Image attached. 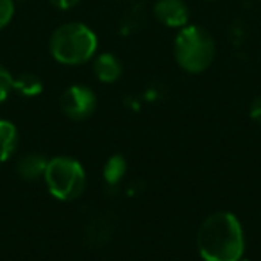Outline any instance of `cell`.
<instances>
[{"instance_id":"cell-14","label":"cell","mask_w":261,"mask_h":261,"mask_svg":"<svg viewBox=\"0 0 261 261\" xmlns=\"http://www.w3.org/2000/svg\"><path fill=\"white\" fill-rule=\"evenodd\" d=\"M13 79H15V77L11 75V72L0 65V102H4L6 98L9 97V93H11Z\"/></svg>"},{"instance_id":"cell-4","label":"cell","mask_w":261,"mask_h":261,"mask_svg":"<svg viewBox=\"0 0 261 261\" xmlns=\"http://www.w3.org/2000/svg\"><path fill=\"white\" fill-rule=\"evenodd\" d=\"M47 188L56 199L73 200L83 195L86 188V174L83 165L68 156H58L48 160L43 175Z\"/></svg>"},{"instance_id":"cell-7","label":"cell","mask_w":261,"mask_h":261,"mask_svg":"<svg viewBox=\"0 0 261 261\" xmlns=\"http://www.w3.org/2000/svg\"><path fill=\"white\" fill-rule=\"evenodd\" d=\"M113 231H115V217H111L108 213H102L98 217L91 218L86 224L84 240H86L88 245L100 247L111 238Z\"/></svg>"},{"instance_id":"cell-18","label":"cell","mask_w":261,"mask_h":261,"mask_svg":"<svg viewBox=\"0 0 261 261\" xmlns=\"http://www.w3.org/2000/svg\"><path fill=\"white\" fill-rule=\"evenodd\" d=\"M240 261H249V259H240Z\"/></svg>"},{"instance_id":"cell-13","label":"cell","mask_w":261,"mask_h":261,"mask_svg":"<svg viewBox=\"0 0 261 261\" xmlns=\"http://www.w3.org/2000/svg\"><path fill=\"white\" fill-rule=\"evenodd\" d=\"M125 172H127L125 158L120 156V154H115V156H111L108 161H106L102 174H104V179L109 186H116L123 179Z\"/></svg>"},{"instance_id":"cell-15","label":"cell","mask_w":261,"mask_h":261,"mask_svg":"<svg viewBox=\"0 0 261 261\" xmlns=\"http://www.w3.org/2000/svg\"><path fill=\"white\" fill-rule=\"evenodd\" d=\"M15 15V0H0V29H4Z\"/></svg>"},{"instance_id":"cell-17","label":"cell","mask_w":261,"mask_h":261,"mask_svg":"<svg viewBox=\"0 0 261 261\" xmlns=\"http://www.w3.org/2000/svg\"><path fill=\"white\" fill-rule=\"evenodd\" d=\"M50 4L54 6V8H58V9H63V11H66V9L75 8V6L79 4V0H50Z\"/></svg>"},{"instance_id":"cell-1","label":"cell","mask_w":261,"mask_h":261,"mask_svg":"<svg viewBox=\"0 0 261 261\" xmlns=\"http://www.w3.org/2000/svg\"><path fill=\"white\" fill-rule=\"evenodd\" d=\"M197 249L204 261H240L245 249L240 220L227 211L210 215L197 232Z\"/></svg>"},{"instance_id":"cell-2","label":"cell","mask_w":261,"mask_h":261,"mask_svg":"<svg viewBox=\"0 0 261 261\" xmlns=\"http://www.w3.org/2000/svg\"><path fill=\"white\" fill-rule=\"evenodd\" d=\"M50 54L61 65L75 66L90 61L98 47L97 34L88 25L70 22L58 27L50 36Z\"/></svg>"},{"instance_id":"cell-9","label":"cell","mask_w":261,"mask_h":261,"mask_svg":"<svg viewBox=\"0 0 261 261\" xmlns=\"http://www.w3.org/2000/svg\"><path fill=\"white\" fill-rule=\"evenodd\" d=\"M48 160L45 156L38 152H29L23 154L22 158L16 163V172L20 174V177L25 179V181H38L45 175L47 170Z\"/></svg>"},{"instance_id":"cell-5","label":"cell","mask_w":261,"mask_h":261,"mask_svg":"<svg viewBox=\"0 0 261 261\" xmlns=\"http://www.w3.org/2000/svg\"><path fill=\"white\" fill-rule=\"evenodd\" d=\"M59 106L68 118L79 122V120H86L88 116L93 115L95 108H97V97L88 86L73 84L63 91Z\"/></svg>"},{"instance_id":"cell-8","label":"cell","mask_w":261,"mask_h":261,"mask_svg":"<svg viewBox=\"0 0 261 261\" xmlns=\"http://www.w3.org/2000/svg\"><path fill=\"white\" fill-rule=\"evenodd\" d=\"M93 72L100 83L111 84L115 81H118L120 75H122V63L115 54L104 52V54L97 56V59H95Z\"/></svg>"},{"instance_id":"cell-16","label":"cell","mask_w":261,"mask_h":261,"mask_svg":"<svg viewBox=\"0 0 261 261\" xmlns=\"http://www.w3.org/2000/svg\"><path fill=\"white\" fill-rule=\"evenodd\" d=\"M250 118H252L254 122L261 123V95L254 98L252 104H250Z\"/></svg>"},{"instance_id":"cell-3","label":"cell","mask_w":261,"mask_h":261,"mask_svg":"<svg viewBox=\"0 0 261 261\" xmlns=\"http://www.w3.org/2000/svg\"><path fill=\"white\" fill-rule=\"evenodd\" d=\"M174 56L177 65L188 73H200L215 59V40L204 27L185 25L174 41Z\"/></svg>"},{"instance_id":"cell-11","label":"cell","mask_w":261,"mask_h":261,"mask_svg":"<svg viewBox=\"0 0 261 261\" xmlns=\"http://www.w3.org/2000/svg\"><path fill=\"white\" fill-rule=\"evenodd\" d=\"M145 20H147L145 8H143L142 4L130 6L129 11H127L125 15H123L122 27H120V31H122V34L129 36V34H133V33H136V31L142 29L143 23H145Z\"/></svg>"},{"instance_id":"cell-10","label":"cell","mask_w":261,"mask_h":261,"mask_svg":"<svg viewBox=\"0 0 261 261\" xmlns=\"http://www.w3.org/2000/svg\"><path fill=\"white\" fill-rule=\"evenodd\" d=\"M18 145V130L9 120H0V163L13 158Z\"/></svg>"},{"instance_id":"cell-6","label":"cell","mask_w":261,"mask_h":261,"mask_svg":"<svg viewBox=\"0 0 261 261\" xmlns=\"http://www.w3.org/2000/svg\"><path fill=\"white\" fill-rule=\"evenodd\" d=\"M154 16L165 27L182 29L185 25H188L190 9L185 0H158L154 4Z\"/></svg>"},{"instance_id":"cell-12","label":"cell","mask_w":261,"mask_h":261,"mask_svg":"<svg viewBox=\"0 0 261 261\" xmlns=\"http://www.w3.org/2000/svg\"><path fill=\"white\" fill-rule=\"evenodd\" d=\"M13 90L22 93L23 97H38L43 90V83L34 73H20L13 79Z\"/></svg>"}]
</instances>
